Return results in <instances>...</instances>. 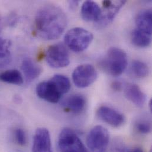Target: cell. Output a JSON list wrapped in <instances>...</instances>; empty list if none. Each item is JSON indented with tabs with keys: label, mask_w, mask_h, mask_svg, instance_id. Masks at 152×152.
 I'll list each match as a JSON object with an SVG mask.
<instances>
[{
	"label": "cell",
	"mask_w": 152,
	"mask_h": 152,
	"mask_svg": "<svg viewBox=\"0 0 152 152\" xmlns=\"http://www.w3.org/2000/svg\"><path fill=\"white\" fill-rule=\"evenodd\" d=\"M67 17L60 7L48 4L37 11L35 17L37 34L42 39L52 40L59 38L67 26Z\"/></svg>",
	"instance_id": "1"
},
{
	"label": "cell",
	"mask_w": 152,
	"mask_h": 152,
	"mask_svg": "<svg viewBox=\"0 0 152 152\" xmlns=\"http://www.w3.org/2000/svg\"><path fill=\"white\" fill-rule=\"evenodd\" d=\"M70 88L71 82L69 78L58 74L49 80L39 83L36 87V94L40 98L47 102L57 103Z\"/></svg>",
	"instance_id": "2"
},
{
	"label": "cell",
	"mask_w": 152,
	"mask_h": 152,
	"mask_svg": "<svg viewBox=\"0 0 152 152\" xmlns=\"http://www.w3.org/2000/svg\"><path fill=\"white\" fill-rule=\"evenodd\" d=\"M127 64L126 53L118 48H111L108 49L101 64L103 69L113 76L121 75L126 70Z\"/></svg>",
	"instance_id": "3"
},
{
	"label": "cell",
	"mask_w": 152,
	"mask_h": 152,
	"mask_svg": "<svg viewBox=\"0 0 152 152\" xmlns=\"http://www.w3.org/2000/svg\"><path fill=\"white\" fill-rule=\"evenodd\" d=\"M93 38L92 34L88 30L81 27H74L66 33L65 43L73 52H81L89 47Z\"/></svg>",
	"instance_id": "4"
},
{
	"label": "cell",
	"mask_w": 152,
	"mask_h": 152,
	"mask_svg": "<svg viewBox=\"0 0 152 152\" xmlns=\"http://www.w3.org/2000/svg\"><path fill=\"white\" fill-rule=\"evenodd\" d=\"M58 147L59 152H89L76 133L69 128L61 132Z\"/></svg>",
	"instance_id": "5"
},
{
	"label": "cell",
	"mask_w": 152,
	"mask_h": 152,
	"mask_svg": "<svg viewBox=\"0 0 152 152\" xmlns=\"http://www.w3.org/2000/svg\"><path fill=\"white\" fill-rule=\"evenodd\" d=\"M46 60L54 68H62L70 64V55L65 45L58 43L50 46L46 52Z\"/></svg>",
	"instance_id": "6"
},
{
	"label": "cell",
	"mask_w": 152,
	"mask_h": 152,
	"mask_svg": "<svg viewBox=\"0 0 152 152\" xmlns=\"http://www.w3.org/2000/svg\"><path fill=\"white\" fill-rule=\"evenodd\" d=\"M109 143V132L102 126L93 127L86 137L87 146L92 152H106Z\"/></svg>",
	"instance_id": "7"
},
{
	"label": "cell",
	"mask_w": 152,
	"mask_h": 152,
	"mask_svg": "<svg viewBox=\"0 0 152 152\" xmlns=\"http://www.w3.org/2000/svg\"><path fill=\"white\" fill-rule=\"evenodd\" d=\"M126 1H103L99 16L96 22V27L103 28L110 24L115 18Z\"/></svg>",
	"instance_id": "8"
},
{
	"label": "cell",
	"mask_w": 152,
	"mask_h": 152,
	"mask_svg": "<svg viewBox=\"0 0 152 152\" xmlns=\"http://www.w3.org/2000/svg\"><path fill=\"white\" fill-rule=\"evenodd\" d=\"M97 77L96 69L90 64H82L78 66L72 74L73 82L79 88L89 86L96 80Z\"/></svg>",
	"instance_id": "9"
},
{
	"label": "cell",
	"mask_w": 152,
	"mask_h": 152,
	"mask_svg": "<svg viewBox=\"0 0 152 152\" xmlns=\"http://www.w3.org/2000/svg\"><path fill=\"white\" fill-rule=\"evenodd\" d=\"M96 115L99 120L115 128L122 126L126 121L123 114L106 105H102L98 108L96 111Z\"/></svg>",
	"instance_id": "10"
},
{
	"label": "cell",
	"mask_w": 152,
	"mask_h": 152,
	"mask_svg": "<svg viewBox=\"0 0 152 152\" xmlns=\"http://www.w3.org/2000/svg\"><path fill=\"white\" fill-rule=\"evenodd\" d=\"M32 152H52L50 134L47 129L41 127L36 130L33 136Z\"/></svg>",
	"instance_id": "11"
},
{
	"label": "cell",
	"mask_w": 152,
	"mask_h": 152,
	"mask_svg": "<svg viewBox=\"0 0 152 152\" xmlns=\"http://www.w3.org/2000/svg\"><path fill=\"white\" fill-rule=\"evenodd\" d=\"M86 104L85 97L82 94H76L66 98L63 101L62 106L64 110L66 113L79 114L84 111Z\"/></svg>",
	"instance_id": "12"
},
{
	"label": "cell",
	"mask_w": 152,
	"mask_h": 152,
	"mask_svg": "<svg viewBox=\"0 0 152 152\" xmlns=\"http://www.w3.org/2000/svg\"><path fill=\"white\" fill-rule=\"evenodd\" d=\"M124 90V95L127 99L138 107H143L146 101V95L137 85L127 83Z\"/></svg>",
	"instance_id": "13"
},
{
	"label": "cell",
	"mask_w": 152,
	"mask_h": 152,
	"mask_svg": "<svg viewBox=\"0 0 152 152\" xmlns=\"http://www.w3.org/2000/svg\"><path fill=\"white\" fill-rule=\"evenodd\" d=\"M101 8L93 1H85L81 7V16L85 21L96 22L99 16Z\"/></svg>",
	"instance_id": "14"
},
{
	"label": "cell",
	"mask_w": 152,
	"mask_h": 152,
	"mask_svg": "<svg viewBox=\"0 0 152 152\" xmlns=\"http://www.w3.org/2000/svg\"><path fill=\"white\" fill-rule=\"evenodd\" d=\"M21 70L23 72L27 82L30 83L37 78L42 72V68L30 58L24 59L21 64Z\"/></svg>",
	"instance_id": "15"
},
{
	"label": "cell",
	"mask_w": 152,
	"mask_h": 152,
	"mask_svg": "<svg viewBox=\"0 0 152 152\" xmlns=\"http://www.w3.org/2000/svg\"><path fill=\"white\" fill-rule=\"evenodd\" d=\"M152 12L151 9L143 10L137 15L136 23L137 29L152 35Z\"/></svg>",
	"instance_id": "16"
},
{
	"label": "cell",
	"mask_w": 152,
	"mask_h": 152,
	"mask_svg": "<svg viewBox=\"0 0 152 152\" xmlns=\"http://www.w3.org/2000/svg\"><path fill=\"white\" fill-rule=\"evenodd\" d=\"M11 46L10 40L0 37V68L7 66L11 62Z\"/></svg>",
	"instance_id": "17"
},
{
	"label": "cell",
	"mask_w": 152,
	"mask_h": 152,
	"mask_svg": "<svg viewBox=\"0 0 152 152\" xmlns=\"http://www.w3.org/2000/svg\"><path fill=\"white\" fill-rule=\"evenodd\" d=\"M131 39L136 46L141 48H147L151 45V35L136 28L132 31Z\"/></svg>",
	"instance_id": "18"
},
{
	"label": "cell",
	"mask_w": 152,
	"mask_h": 152,
	"mask_svg": "<svg viewBox=\"0 0 152 152\" xmlns=\"http://www.w3.org/2000/svg\"><path fill=\"white\" fill-rule=\"evenodd\" d=\"M0 80L7 83L19 85L23 83V77L18 71L11 69L0 73Z\"/></svg>",
	"instance_id": "19"
},
{
	"label": "cell",
	"mask_w": 152,
	"mask_h": 152,
	"mask_svg": "<svg viewBox=\"0 0 152 152\" xmlns=\"http://www.w3.org/2000/svg\"><path fill=\"white\" fill-rule=\"evenodd\" d=\"M130 72L133 76L137 78H143L148 75L149 70L145 62L135 60L131 64Z\"/></svg>",
	"instance_id": "20"
},
{
	"label": "cell",
	"mask_w": 152,
	"mask_h": 152,
	"mask_svg": "<svg viewBox=\"0 0 152 152\" xmlns=\"http://www.w3.org/2000/svg\"><path fill=\"white\" fill-rule=\"evenodd\" d=\"M136 132L142 134H148L151 132L152 126L150 121L146 120H139L134 125Z\"/></svg>",
	"instance_id": "21"
},
{
	"label": "cell",
	"mask_w": 152,
	"mask_h": 152,
	"mask_svg": "<svg viewBox=\"0 0 152 152\" xmlns=\"http://www.w3.org/2000/svg\"><path fill=\"white\" fill-rule=\"evenodd\" d=\"M113 150V152H145L140 147L129 148L124 143L120 141L114 143Z\"/></svg>",
	"instance_id": "22"
},
{
	"label": "cell",
	"mask_w": 152,
	"mask_h": 152,
	"mask_svg": "<svg viewBox=\"0 0 152 152\" xmlns=\"http://www.w3.org/2000/svg\"><path fill=\"white\" fill-rule=\"evenodd\" d=\"M14 137L16 143L20 146H25L27 143V137L24 131L21 128L15 129Z\"/></svg>",
	"instance_id": "23"
},
{
	"label": "cell",
	"mask_w": 152,
	"mask_h": 152,
	"mask_svg": "<svg viewBox=\"0 0 152 152\" xmlns=\"http://www.w3.org/2000/svg\"><path fill=\"white\" fill-rule=\"evenodd\" d=\"M111 87L115 91H120L123 89V86L121 82L119 81H114L111 83Z\"/></svg>",
	"instance_id": "24"
},
{
	"label": "cell",
	"mask_w": 152,
	"mask_h": 152,
	"mask_svg": "<svg viewBox=\"0 0 152 152\" xmlns=\"http://www.w3.org/2000/svg\"><path fill=\"white\" fill-rule=\"evenodd\" d=\"M79 3V1H72L69 2V6L71 9L75 10L77 7Z\"/></svg>",
	"instance_id": "25"
},
{
	"label": "cell",
	"mask_w": 152,
	"mask_h": 152,
	"mask_svg": "<svg viewBox=\"0 0 152 152\" xmlns=\"http://www.w3.org/2000/svg\"><path fill=\"white\" fill-rule=\"evenodd\" d=\"M149 110L151 111V112H152V99H151L149 102Z\"/></svg>",
	"instance_id": "26"
},
{
	"label": "cell",
	"mask_w": 152,
	"mask_h": 152,
	"mask_svg": "<svg viewBox=\"0 0 152 152\" xmlns=\"http://www.w3.org/2000/svg\"><path fill=\"white\" fill-rule=\"evenodd\" d=\"M1 30V18H0V31Z\"/></svg>",
	"instance_id": "27"
},
{
	"label": "cell",
	"mask_w": 152,
	"mask_h": 152,
	"mask_svg": "<svg viewBox=\"0 0 152 152\" xmlns=\"http://www.w3.org/2000/svg\"></svg>",
	"instance_id": "28"
}]
</instances>
